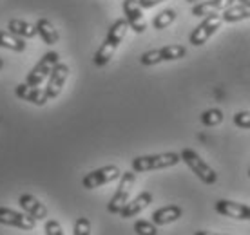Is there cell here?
Listing matches in <instances>:
<instances>
[{
	"instance_id": "6da1fadb",
	"label": "cell",
	"mask_w": 250,
	"mask_h": 235,
	"mask_svg": "<svg viewBox=\"0 0 250 235\" xmlns=\"http://www.w3.org/2000/svg\"><path fill=\"white\" fill-rule=\"evenodd\" d=\"M127 29H129V24H127L125 19L114 20V24L109 27V33H107L105 40H104V43L100 45V49L94 53L93 62L96 67H104V65H107V63L111 62L114 51L118 49V45L122 43L125 35H127Z\"/></svg>"
},
{
	"instance_id": "7a4b0ae2",
	"label": "cell",
	"mask_w": 250,
	"mask_h": 235,
	"mask_svg": "<svg viewBox=\"0 0 250 235\" xmlns=\"http://www.w3.org/2000/svg\"><path fill=\"white\" fill-rule=\"evenodd\" d=\"M182 161V156L176 152H165V154H152V156H140L134 157L131 167L134 172H150V170H162V168L176 167Z\"/></svg>"
},
{
	"instance_id": "3957f363",
	"label": "cell",
	"mask_w": 250,
	"mask_h": 235,
	"mask_svg": "<svg viewBox=\"0 0 250 235\" xmlns=\"http://www.w3.org/2000/svg\"><path fill=\"white\" fill-rule=\"evenodd\" d=\"M180 156H182L183 163L192 170V174H196L205 185H214V183L218 181V174H216V170H214L207 161L201 159L200 154H198L196 150L183 149Z\"/></svg>"
},
{
	"instance_id": "277c9868",
	"label": "cell",
	"mask_w": 250,
	"mask_h": 235,
	"mask_svg": "<svg viewBox=\"0 0 250 235\" xmlns=\"http://www.w3.org/2000/svg\"><path fill=\"white\" fill-rule=\"evenodd\" d=\"M58 63H60V55H58L57 51L45 53V55L38 60L37 65L31 69V73H27V76H25V83H27V85H33V87L42 85V81L49 78V75L53 73V69L57 67Z\"/></svg>"
},
{
	"instance_id": "5b68a950",
	"label": "cell",
	"mask_w": 250,
	"mask_h": 235,
	"mask_svg": "<svg viewBox=\"0 0 250 235\" xmlns=\"http://www.w3.org/2000/svg\"><path fill=\"white\" fill-rule=\"evenodd\" d=\"M134 181H136V172L134 170L132 172H122L118 188H116L114 196L111 197L109 204H107V212L109 214H118L120 215L122 208L129 203V196H131V190L132 186H134Z\"/></svg>"
},
{
	"instance_id": "8992f818",
	"label": "cell",
	"mask_w": 250,
	"mask_h": 235,
	"mask_svg": "<svg viewBox=\"0 0 250 235\" xmlns=\"http://www.w3.org/2000/svg\"><path fill=\"white\" fill-rule=\"evenodd\" d=\"M185 55H187V49L180 43H174V45H165V47H160V49L147 51V53L142 55L140 62L150 67V65H156V63L162 62H172V60L185 58Z\"/></svg>"
},
{
	"instance_id": "52a82bcc",
	"label": "cell",
	"mask_w": 250,
	"mask_h": 235,
	"mask_svg": "<svg viewBox=\"0 0 250 235\" xmlns=\"http://www.w3.org/2000/svg\"><path fill=\"white\" fill-rule=\"evenodd\" d=\"M221 25H223V19L219 15H208L198 24L196 29H192V33L188 35V42L196 45V47H200L221 29Z\"/></svg>"
},
{
	"instance_id": "ba28073f",
	"label": "cell",
	"mask_w": 250,
	"mask_h": 235,
	"mask_svg": "<svg viewBox=\"0 0 250 235\" xmlns=\"http://www.w3.org/2000/svg\"><path fill=\"white\" fill-rule=\"evenodd\" d=\"M120 176H122V172H120V168L116 165H107V167L96 168L93 172L85 174V177L82 179V185L87 190H94L98 186H104L107 183L120 179Z\"/></svg>"
},
{
	"instance_id": "9c48e42d",
	"label": "cell",
	"mask_w": 250,
	"mask_h": 235,
	"mask_svg": "<svg viewBox=\"0 0 250 235\" xmlns=\"http://www.w3.org/2000/svg\"><path fill=\"white\" fill-rule=\"evenodd\" d=\"M124 15L127 24L132 31L142 35L147 29V22H145L144 11H142V6L138 0H124Z\"/></svg>"
},
{
	"instance_id": "30bf717a",
	"label": "cell",
	"mask_w": 250,
	"mask_h": 235,
	"mask_svg": "<svg viewBox=\"0 0 250 235\" xmlns=\"http://www.w3.org/2000/svg\"><path fill=\"white\" fill-rule=\"evenodd\" d=\"M216 212L219 215L230 217V219H236V221H249L250 206L230 201V199H219V201H216Z\"/></svg>"
},
{
	"instance_id": "8fae6325",
	"label": "cell",
	"mask_w": 250,
	"mask_h": 235,
	"mask_svg": "<svg viewBox=\"0 0 250 235\" xmlns=\"http://www.w3.org/2000/svg\"><path fill=\"white\" fill-rule=\"evenodd\" d=\"M0 224H6V226H15L20 230H33L37 221L27 214H20L15 212L11 208H4L0 206Z\"/></svg>"
},
{
	"instance_id": "7c38bea8",
	"label": "cell",
	"mask_w": 250,
	"mask_h": 235,
	"mask_svg": "<svg viewBox=\"0 0 250 235\" xmlns=\"http://www.w3.org/2000/svg\"><path fill=\"white\" fill-rule=\"evenodd\" d=\"M67 76H69V67L65 63H58L57 67L53 69V73L49 75L47 78V85H45V94H47V98L49 99H55L58 98V94L62 93L63 85H65V81H67Z\"/></svg>"
},
{
	"instance_id": "4fadbf2b",
	"label": "cell",
	"mask_w": 250,
	"mask_h": 235,
	"mask_svg": "<svg viewBox=\"0 0 250 235\" xmlns=\"http://www.w3.org/2000/svg\"><path fill=\"white\" fill-rule=\"evenodd\" d=\"M232 4H236V0H203L192 6L190 15L192 17H208V15H218L225 11Z\"/></svg>"
},
{
	"instance_id": "5bb4252c",
	"label": "cell",
	"mask_w": 250,
	"mask_h": 235,
	"mask_svg": "<svg viewBox=\"0 0 250 235\" xmlns=\"http://www.w3.org/2000/svg\"><path fill=\"white\" fill-rule=\"evenodd\" d=\"M19 204L22 206V210L27 215H31L35 221H45L47 219V208H45V204L40 203L31 194H22L19 199Z\"/></svg>"
},
{
	"instance_id": "9a60e30c",
	"label": "cell",
	"mask_w": 250,
	"mask_h": 235,
	"mask_svg": "<svg viewBox=\"0 0 250 235\" xmlns=\"http://www.w3.org/2000/svg\"><path fill=\"white\" fill-rule=\"evenodd\" d=\"M15 94H17L20 99H24V101H31V103H35V105H38V107L45 105V103L49 101L45 91H42L40 87L27 85V83H20V85L15 87Z\"/></svg>"
},
{
	"instance_id": "2e32d148",
	"label": "cell",
	"mask_w": 250,
	"mask_h": 235,
	"mask_svg": "<svg viewBox=\"0 0 250 235\" xmlns=\"http://www.w3.org/2000/svg\"><path fill=\"white\" fill-rule=\"evenodd\" d=\"M150 203H152V194L142 192L138 197H134L132 201H129V203L125 204L124 208H122V212H120V217L122 219H131V217L138 215L140 212H144Z\"/></svg>"
},
{
	"instance_id": "e0dca14e",
	"label": "cell",
	"mask_w": 250,
	"mask_h": 235,
	"mask_svg": "<svg viewBox=\"0 0 250 235\" xmlns=\"http://www.w3.org/2000/svg\"><path fill=\"white\" fill-rule=\"evenodd\" d=\"M182 215H183V210L178 204H169V206L158 208V210L152 214V223L156 224V226H165V224H170V223H174V221H178Z\"/></svg>"
},
{
	"instance_id": "ac0fdd59",
	"label": "cell",
	"mask_w": 250,
	"mask_h": 235,
	"mask_svg": "<svg viewBox=\"0 0 250 235\" xmlns=\"http://www.w3.org/2000/svg\"><path fill=\"white\" fill-rule=\"evenodd\" d=\"M221 19H223V22H227V24H234V22H241V20L250 19V2L232 4L229 9L223 11Z\"/></svg>"
},
{
	"instance_id": "d6986e66",
	"label": "cell",
	"mask_w": 250,
	"mask_h": 235,
	"mask_svg": "<svg viewBox=\"0 0 250 235\" xmlns=\"http://www.w3.org/2000/svg\"><path fill=\"white\" fill-rule=\"evenodd\" d=\"M7 29L9 33L13 35H17L20 38H35L38 35L37 31V25L29 24V22H25V20H20V19H13L7 22Z\"/></svg>"
},
{
	"instance_id": "ffe728a7",
	"label": "cell",
	"mask_w": 250,
	"mask_h": 235,
	"mask_svg": "<svg viewBox=\"0 0 250 235\" xmlns=\"http://www.w3.org/2000/svg\"><path fill=\"white\" fill-rule=\"evenodd\" d=\"M35 25H37L38 37L44 40V43H47V45H53V43L58 42L60 35H58V31L55 29V25H53V22H51V20L38 19Z\"/></svg>"
},
{
	"instance_id": "44dd1931",
	"label": "cell",
	"mask_w": 250,
	"mask_h": 235,
	"mask_svg": "<svg viewBox=\"0 0 250 235\" xmlns=\"http://www.w3.org/2000/svg\"><path fill=\"white\" fill-rule=\"evenodd\" d=\"M0 47L15 51V53H24L25 47H27V43H25L24 38L17 37V35H13V33L0 31Z\"/></svg>"
},
{
	"instance_id": "7402d4cb",
	"label": "cell",
	"mask_w": 250,
	"mask_h": 235,
	"mask_svg": "<svg viewBox=\"0 0 250 235\" xmlns=\"http://www.w3.org/2000/svg\"><path fill=\"white\" fill-rule=\"evenodd\" d=\"M174 20H176L174 9H163V11H160L156 17H154V20H152V27L158 29V31H162V29H167Z\"/></svg>"
},
{
	"instance_id": "603a6c76",
	"label": "cell",
	"mask_w": 250,
	"mask_h": 235,
	"mask_svg": "<svg viewBox=\"0 0 250 235\" xmlns=\"http://www.w3.org/2000/svg\"><path fill=\"white\" fill-rule=\"evenodd\" d=\"M223 111H219V109H208V111L201 112V123L205 125V127H216L223 121Z\"/></svg>"
},
{
	"instance_id": "cb8c5ba5",
	"label": "cell",
	"mask_w": 250,
	"mask_h": 235,
	"mask_svg": "<svg viewBox=\"0 0 250 235\" xmlns=\"http://www.w3.org/2000/svg\"><path fill=\"white\" fill-rule=\"evenodd\" d=\"M134 232L138 235H158V226L154 223H150V221L140 219V221L134 223Z\"/></svg>"
},
{
	"instance_id": "d4e9b609",
	"label": "cell",
	"mask_w": 250,
	"mask_h": 235,
	"mask_svg": "<svg viewBox=\"0 0 250 235\" xmlns=\"http://www.w3.org/2000/svg\"><path fill=\"white\" fill-rule=\"evenodd\" d=\"M73 235H91V221L87 217H78L76 219Z\"/></svg>"
},
{
	"instance_id": "484cf974",
	"label": "cell",
	"mask_w": 250,
	"mask_h": 235,
	"mask_svg": "<svg viewBox=\"0 0 250 235\" xmlns=\"http://www.w3.org/2000/svg\"><path fill=\"white\" fill-rule=\"evenodd\" d=\"M232 121H234V125L239 127V129H250V111L236 112L234 118H232Z\"/></svg>"
},
{
	"instance_id": "4316f807",
	"label": "cell",
	"mask_w": 250,
	"mask_h": 235,
	"mask_svg": "<svg viewBox=\"0 0 250 235\" xmlns=\"http://www.w3.org/2000/svg\"><path fill=\"white\" fill-rule=\"evenodd\" d=\"M45 234L47 235H63V230L58 221L49 219V221H45Z\"/></svg>"
},
{
	"instance_id": "83f0119b",
	"label": "cell",
	"mask_w": 250,
	"mask_h": 235,
	"mask_svg": "<svg viewBox=\"0 0 250 235\" xmlns=\"http://www.w3.org/2000/svg\"><path fill=\"white\" fill-rule=\"evenodd\" d=\"M138 2H140L142 9H150V7L158 6V4H162V2H165V0H138Z\"/></svg>"
},
{
	"instance_id": "f1b7e54d",
	"label": "cell",
	"mask_w": 250,
	"mask_h": 235,
	"mask_svg": "<svg viewBox=\"0 0 250 235\" xmlns=\"http://www.w3.org/2000/svg\"><path fill=\"white\" fill-rule=\"evenodd\" d=\"M194 235H219V234H214V232H205V230H200V232H196Z\"/></svg>"
},
{
	"instance_id": "f546056e",
	"label": "cell",
	"mask_w": 250,
	"mask_h": 235,
	"mask_svg": "<svg viewBox=\"0 0 250 235\" xmlns=\"http://www.w3.org/2000/svg\"><path fill=\"white\" fill-rule=\"evenodd\" d=\"M188 4H198V2H203V0H187Z\"/></svg>"
},
{
	"instance_id": "4dcf8cb0",
	"label": "cell",
	"mask_w": 250,
	"mask_h": 235,
	"mask_svg": "<svg viewBox=\"0 0 250 235\" xmlns=\"http://www.w3.org/2000/svg\"><path fill=\"white\" fill-rule=\"evenodd\" d=\"M239 4H243V2H250V0H238Z\"/></svg>"
},
{
	"instance_id": "1f68e13d",
	"label": "cell",
	"mask_w": 250,
	"mask_h": 235,
	"mask_svg": "<svg viewBox=\"0 0 250 235\" xmlns=\"http://www.w3.org/2000/svg\"><path fill=\"white\" fill-rule=\"evenodd\" d=\"M2 65H4V60H2V58H0V69H2Z\"/></svg>"
},
{
	"instance_id": "d6a6232c",
	"label": "cell",
	"mask_w": 250,
	"mask_h": 235,
	"mask_svg": "<svg viewBox=\"0 0 250 235\" xmlns=\"http://www.w3.org/2000/svg\"><path fill=\"white\" fill-rule=\"evenodd\" d=\"M249 176H250V168H249Z\"/></svg>"
},
{
	"instance_id": "836d02e7",
	"label": "cell",
	"mask_w": 250,
	"mask_h": 235,
	"mask_svg": "<svg viewBox=\"0 0 250 235\" xmlns=\"http://www.w3.org/2000/svg\"><path fill=\"white\" fill-rule=\"evenodd\" d=\"M249 221H250V215H249Z\"/></svg>"
}]
</instances>
